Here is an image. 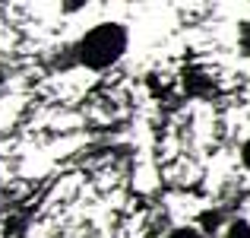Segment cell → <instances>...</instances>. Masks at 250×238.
Here are the masks:
<instances>
[{
    "instance_id": "1",
    "label": "cell",
    "mask_w": 250,
    "mask_h": 238,
    "mask_svg": "<svg viewBox=\"0 0 250 238\" xmlns=\"http://www.w3.org/2000/svg\"><path fill=\"white\" fill-rule=\"evenodd\" d=\"M127 51V29L117 23H102L85 32V38L76 48V61L89 70H108Z\"/></svg>"
},
{
    "instance_id": "2",
    "label": "cell",
    "mask_w": 250,
    "mask_h": 238,
    "mask_svg": "<svg viewBox=\"0 0 250 238\" xmlns=\"http://www.w3.org/2000/svg\"><path fill=\"white\" fill-rule=\"evenodd\" d=\"M225 238H250V222L247 219H234L225 229Z\"/></svg>"
},
{
    "instance_id": "3",
    "label": "cell",
    "mask_w": 250,
    "mask_h": 238,
    "mask_svg": "<svg viewBox=\"0 0 250 238\" xmlns=\"http://www.w3.org/2000/svg\"><path fill=\"white\" fill-rule=\"evenodd\" d=\"M241 51H244V54L250 57V19L244 25H241Z\"/></svg>"
},
{
    "instance_id": "4",
    "label": "cell",
    "mask_w": 250,
    "mask_h": 238,
    "mask_svg": "<svg viewBox=\"0 0 250 238\" xmlns=\"http://www.w3.org/2000/svg\"><path fill=\"white\" fill-rule=\"evenodd\" d=\"M168 238H203V235L196 232V229H174Z\"/></svg>"
},
{
    "instance_id": "5",
    "label": "cell",
    "mask_w": 250,
    "mask_h": 238,
    "mask_svg": "<svg viewBox=\"0 0 250 238\" xmlns=\"http://www.w3.org/2000/svg\"><path fill=\"white\" fill-rule=\"evenodd\" d=\"M241 159H244V165L250 168V140L244 143V149H241Z\"/></svg>"
}]
</instances>
